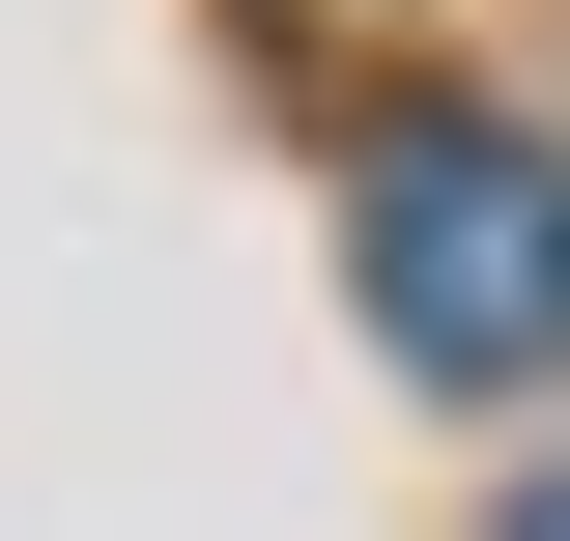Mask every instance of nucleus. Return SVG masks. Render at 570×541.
<instances>
[{"instance_id":"nucleus-2","label":"nucleus","mask_w":570,"mask_h":541,"mask_svg":"<svg viewBox=\"0 0 570 541\" xmlns=\"http://www.w3.org/2000/svg\"><path fill=\"white\" fill-rule=\"evenodd\" d=\"M485 541H570V484H513V513H485Z\"/></svg>"},{"instance_id":"nucleus-1","label":"nucleus","mask_w":570,"mask_h":541,"mask_svg":"<svg viewBox=\"0 0 570 541\" xmlns=\"http://www.w3.org/2000/svg\"><path fill=\"white\" fill-rule=\"evenodd\" d=\"M343 257H371V342L400 371H570V142H513V115H400L343 171Z\"/></svg>"}]
</instances>
